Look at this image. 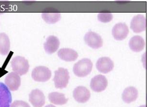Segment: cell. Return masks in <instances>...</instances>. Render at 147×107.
I'll return each mask as SVG.
<instances>
[{"label": "cell", "mask_w": 147, "mask_h": 107, "mask_svg": "<svg viewBox=\"0 0 147 107\" xmlns=\"http://www.w3.org/2000/svg\"><path fill=\"white\" fill-rule=\"evenodd\" d=\"M44 20L48 24H55L60 20L61 15L59 12H44L42 13Z\"/></svg>", "instance_id": "20"}, {"label": "cell", "mask_w": 147, "mask_h": 107, "mask_svg": "<svg viewBox=\"0 0 147 107\" xmlns=\"http://www.w3.org/2000/svg\"><path fill=\"white\" fill-rule=\"evenodd\" d=\"M11 64L14 72L20 75H25L29 71V62L25 57L21 56L16 57L12 59Z\"/></svg>", "instance_id": "2"}, {"label": "cell", "mask_w": 147, "mask_h": 107, "mask_svg": "<svg viewBox=\"0 0 147 107\" xmlns=\"http://www.w3.org/2000/svg\"><path fill=\"white\" fill-rule=\"evenodd\" d=\"M108 86V81L102 75L95 76L90 82V87L96 92H101L105 90Z\"/></svg>", "instance_id": "6"}, {"label": "cell", "mask_w": 147, "mask_h": 107, "mask_svg": "<svg viewBox=\"0 0 147 107\" xmlns=\"http://www.w3.org/2000/svg\"><path fill=\"white\" fill-rule=\"evenodd\" d=\"M129 33L128 26L124 23H118L114 25L112 30V34L115 39L122 41L127 36Z\"/></svg>", "instance_id": "7"}, {"label": "cell", "mask_w": 147, "mask_h": 107, "mask_svg": "<svg viewBox=\"0 0 147 107\" xmlns=\"http://www.w3.org/2000/svg\"><path fill=\"white\" fill-rule=\"evenodd\" d=\"M60 41L58 38L55 36H49L47 37L44 44V49L48 54H52L59 49Z\"/></svg>", "instance_id": "14"}, {"label": "cell", "mask_w": 147, "mask_h": 107, "mask_svg": "<svg viewBox=\"0 0 147 107\" xmlns=\"http://www.w3.org/2000/svg\"><path fill=\"white\" fill-rule=\"evenodd\" d=\"M93 68V63L88 59H83L75 63L73 67V71L75 75L79 77H84L90 74Z\"/></svg>", "instance_id": "1"}, {"label": "cell", "mask_w": 147, "mask_h": 107, "mask_svg": "<svg viewBox=\"0 0 147 107\" xmlns=\"http://www.w3.org/2000/svg\"><path fill=\"white\" fill-rule=\"evenodd\" d=\"M114 66L113 61L108 57H100L98 59L96 63V69L98 71L105 74L113 71Z\"/></svg>", "instance_id": "12"}, {"label": "cell", "mask_w": 147, "mask_h": 107, "mask_svg": "<svg viewBox=\"0 0 147 107\" xmlns=\"http://www.w3.org/2000/svg\"><path fill=\"white\" fill-rule=\"evenodd\" d=\"M138 91L133 86L127 87L122 94V99L125 103L129 104L135 101L138 97Z\"/></svg>", "instance_id": "16"}, {"label": "cell", "mask_w": 147, "mask_h": 107, "mask_svg": "<svg viewBox=\"0 0 147 107\" xmlns=\"http://www.w3.org/2000/svg\"><path fill=\"white\" fill-rule=\"evenodd\" d=\"M10 49V41L6 33H0V54L5 56L9 54Z\"/></svg>", "instance_id": "18"}, {"label": "cell", "mask_w": 147, "mask_h": 107, "mask_svg": "<svg viewBox=\"0 0 147 107\" xmlns=\"http://www.w3.org/2000/svg\"><path fill=\"white\" fill-rule=\"evenodd\" d=\"M29 101L34 107H42L45 104V96L42 91L34 89L29 95Z\"/></svg>", "instance_id": "11"}, {"label": "cell", "mask_w": 147, "mask_h": 107, "mask_svg": "<svg viewBox=\"0 0 147 107\" xmlns=\"http://www.w3.org/2000/svg\"><path fill=\"white\" fill-rule=\"evenodd\" d=\"M12 95L5 85L0 82V107H10L12 102Z\"/></svg>", "instance_id": "10"}, {"label": "cell", "mask_w": 147, "mask_h": 107, "mask_svg": "<svg viewBox=\"0 0 147 107\" xmlns=\"http://www.w3.org/2000/svg\"><path fill=\"white\" fill-rule=\"evenodd\" d=\"M84 42L92 48L98 49L103 45V40L101 37L95 32L89 31L84 36Z\"/></svg>", "instance_id": "5"}, {"label": "cell", "mask_w": 147, "mask_h": 107, "mask_svg": "<svg viewBox=\"0 0 147 107\" xmlns=\"http://www.w3.org/2000/svg\"><path fill=\"white\" fill-rule=\"evenodd\" d=\"M48 99L50 102L57 105H63L68 101L64 94L59 92H52L48 95Z\"/></svg>", "instance_id": "19"}, {"label": "cell", "mask_w": 147, "mask_h": 107, "mask_svg": "<svg viewBox=\"0 0 147 107\" xmlns=\"http://www.w3.org/2000/svg\"><path fill=\"white\" fill-rule=\"evenodd\" d=\"M139 107H146V105H142L141 106H140Z\"/></svg>", "instance_id": "24"}, {"label": "cell", "mask_w": 147, "mask_h": 107, "mask_svg": "<svg viewBox=\"0 0 147 107\" xmlns=\"http://www.w3.org/2000/svg\"><path fill=\"white\" fill-rule=\"evenodd\" d=\"M69 78L68 69L63 68H59L55 71V76L53 78L56 88L63 89L66 87L68 85Z\"/></svg>", "instance_id": "3"}, {"label": "cell", "mask_w": 147, "mask_h": 107, "mask_svg": "<svg viewBox=\"0 0 147 107\" xmlns=\"http://www.w3.org/2000/svg\"><path fill=\"white\" fill-rule=\"evenodd\" d=\"M73 97L78 102L84 103L90 99L91 94L87 88L84 86H79L74 90Z\"/></svg>", "instance_id": "9"}, {"label": "cell", "mask_w": 147, "mask_h": 107, "mask_svg": "<svg viewBox=\"0 0 147 107\" xmlns=\"http://www.w3.org/2000/svg\"><path fill=\"white\" fill-rule=\"evenodd\" d=\"M45 107H56L54 105H52V104H50V105H47L45 106Z\"/></svg>", "instance_id": "23"}, {"label": "cell", "mask_w": 147, "mask_h": 107, "mask_svg": "<svg viewBox=\"0 0 147 107\" xmlns=\"http://www.w3.org/2000/svg\"><path fill=\"white\" fill-rule=\"evenodd\" d=\"M57 55L61 59L65 61H74L78 57V54L76 51L70 48H62L59 50Z\"/></svg>", "instance_id": "15"}, {"label": "cell", "mask_w": 147, "mask_h": 107, "mask_svg": "<svg viewBox=\"0 0 147 107\" xmlns=\"http://www.w3.org/2000/svg\"><path fill=\"white\" fill-rule=\"evenodd\" d=\"M5 83L8 88L12 91L18 90L21 85V79L16 73H11L6 76Z\"/></svg>", "instance_id": "13"}, {"label": "cell", "mask_w": 147, "mask_h": 107, "mask_svg": "<svg viewBox=\"0 0 147 107\" xmlns=\"http://www.w3.org/2000/svg\"><path fill=\"white\" fill-rule=\"evenodd\" d=\"M11 107H30L29 104L22 100H16L12 103Z\"/></svg>", "instance_id": "22"}, {"label": "cell", "mask_w": 147, "mask_h": 107, "mask_svg": "<svg viewBox=\"0 0 147 107\" xmlns=\"http://www.w3.org/2000/svg\"><path fill=\"white\" fill-rule=\"evenodd\" d=\"M129 46L131 50L135 52H139L144 49L145 42L142 37L138 35L133 37L129 41Z\"/></svg>", "instance_id": "17"}, {"label": "cell", "mask_w": 147, "mask_h": 107, "mask_svg": "<svg viewBox=\"0 0 147 107\" xmlns=\"http://www.w3.org/2000/svg\"><path fill=\"white\" fill-rule=\"evenodd\" d=\"M98 20L103 23H108L113 20V14L110 12H101L98 14Z\"/></svg>", "instance_id": "21"}, {"label": "cell", "mask_w": 147, "mask_h": 107, "mask_svg": "<svg viewBox=\"0 0 147 107\" xmlns=\"http://www.w3.org/2000/svg\"><path fill=\"white\" fill-rule=\"evenodd\" d=\"M51 71L49 68L45 66H38L32 71V77L35 81L45 82L51 77Z\"/></svg>", "instance_id": "4"}, {"label": "cell", "mask_w": 147, "mask_h": 107, "mask_svg": "<svg viewBox=\"0 0 147 107\" xmlns=\"http://www.w3.org/2000/svg\"><path fill=\"white\" fill-rule=\"evenodd\" d=\"M130 28L135 33L144 32L146 29V19L144 15H138L131 21Z\"/></svg>", "instance_id": "8"}]
</instances>
